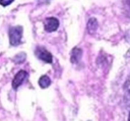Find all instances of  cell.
<instances>
[{
	"label": "cell",
	"mask_w": 130,
	"mask_h": 121,
	"mask_svg": "<svg viewBox=\"0 0 130 121\" xmlns=\"http://www.w3.org/2000/svg\"><path fill=\"white\" fill-rule=\"evenodd\" d=\"M23 28L21 26H13L9 30L10 43L13 46H17L20 44L22 37Z\"/></svg>",
	"instance_id": "obj_1"
},
{
	"label": "cell",
	"mask_w": 130,
	"mask_h": 121,
	"mask_svg": "<svg viewBox=\"0 0 130 121\" xmlns=\"http://www.w3.org/2000/svg\"><path fill=\"white\" fill-rule=\"evenodd\" d=\"M35 54L39 59L47 63H52V55L44 47H38L35 50Z\"/></svg>",
	"instance_id": "obj_2"
},
{
	"label": "cell",
	"mask_w": 130,
	"mask_h": 121,
	"mask_svg": "<svg viewBox=\"0 0 130 121\" xmlns=\"http://www.w3.org/2000/svg\"><path fill=\"white\" fill-rule=\"evenodd\" d=\"M59 26V21L54 17L46 18L44 21V30L48 32L56 31Z\"/></svg>",
	"instance_id": "obj_3"
},
{
	"label": "cell",
	"mask_w": 130,
	"mask_h": 121,
	"mask_svg": "<svg viewBox=\"0 0 130 121\" xmlns=\"http://www.w3.org/2000/svg\"><path fill=\"white\" fill-rule=\"evenodd\" d=\"M27 74V73L24 70H20L15 74L12 81V86L13 89H17L22 84Z\"/></svg>",
	"instance_id": "obj_4"
},
{
	"label": "cell",
	"mask_w": 130,
	"mask_h": 121,
	"mask_svg": "<svg viewBox=\"0 0 130 121\" xmlns=\"http://www.w3.org/2000/svg\"><path fill=\"white\" fill-rule=\"evenodd\" d=\"M82 57V50L77 47L74 48L72 50L71 56V60L72 63H77Z\"/></svg>",
	"instance_id": "obj_5"
},
{
	"label": "cell",
	"mask_w": 130,
	"mask_h": 121,
	"mask_svg": "<svg viewBox=\"0 0 130 121\" xmlns=\"http://www.w3.org/2000/svg\"><path fill=\"white\" fill-rule=\"evenodd\" d=\"M98 28V22L96 19L95 18H91L89 20L87 24V28L90 34H93L96 32Z\"/></svg>",
	"instance_id": "obj_6"
},
{
	"label": "cell",
	"mask_w": 130,
	"mask_h": 121,
	"mask_svg": "<svg viewBox=\"0 0 130 121\" xmlns=\"http://www.w3.org/2000/svg\"><path fill=\"white\" fill-rule=\"evenodd\" d=\"M51 80L50 78L46 75H43L41 76L39 79V84L41 88H46L50 85Z\"/></svg>",
	"instance_id": "obj_7"
},
{
	"label": "cell",
	"mask_w": 130,
	"mask_h": 121,
	"mask_svg": "<svg viewBox=\"0 0 130 121\" xmlns=\"http://www.w3.org/2000/svg\"><path fill=\"white\" fill-rule=\"evenodd\" d=\"M25 59V54L24 53H20L19 54L17 55L15 57V61L17 63H21L24 61Z\"/></svg>",
	"instance_id": "obj_8"
},
{
	"label": "cell",
	"mask_w": 130,
	"mask_h": 121,
	"mask_svg": "<svg viewBox=\"0 0 130 121\" xmlns=\"http://www.w3.org/2000/svg\"><path fill=\"white\" fill-rule=\"evenodd\" d=\"M14 0H0V5L3 6H6L10 5Z\"/></svg>",
	"instance_id": "obj_9"
},
{
	"label": "cell",
	"mask_w": 130,
	"mask_h": 121,
	"mask_svg": "<svg viewBox=\"0 0 130 121\" xmlns=\"http://www.w3.org/2000/svg\"><path fill=\"white\" fill-rule=\"evenodd\" d=\"M126 89L128 90V93H129L130 95V75L129 78L127 79L126 83Z\"/></svg>",
	"instance_id": "obj_10"
},
{
	"label": "cell",
	"mask_w": 130,
	"mask_h": 121,
	"mask_svg": "<svg viewBox=\"0 0 130 121\" xmlns=\"http://www.w3.org/2000/svg\"><path fill=\"white\" fill-rule=\"evenodd\" d=\"M128 121H130V113H129V118H128Z\"/></svg>",
	"instance_id": "obj_11"
}]
</instances>
